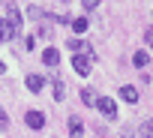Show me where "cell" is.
<instances>
[{
  "label": "cell",
  "mask_w": 153,
  "mask_h": 138,
  "mask_svg": "<svg viewBox=\"0 0 153 138\" xmlns=\"http://www.w3.org/2000/svg\"><path fill=\"white\" fill-rule=\"evenodd\" d=\"M42 60H45V66H57L60 63V51L57 48H45L42 51Z\"/></svg>",
  "instance_id": "obj_5"
},
{
  "label": "cell",
  "mask_w": 153,
  "mask_h": 138,
  "mask_svg": "<svg viewBox=\"0 0 153 138\" xmlns=\"http://www.w3.org/2000/svg\"><path fill=\"white\" fill-rule=\"evenodd\" d=\"M138 132H141L144 138H153V120H144V123L138 126Z\"/></svg>",
  "instance_id": "obj_13"
},
{
  "label": "cell",
  "mask_w": 153,
  "mask_h": 138,
  "mask_svg": "<svg viewBox=\"0 0 153 138\" xmlns=\"http://www.w3.org/2000/svg\"><path fill=\"white\" fill-rule=\"evenodd\" d=\"M81 45H84L81 39H72V42H69V48H72V51H81Z\"/></svg>",
  "instance_id": "obj_16"
},
{
  "label": "cell",
  "mask_w": 153,
  "mask_h": 138,
  "mask_svg": "<svg viewBox=\"0 0 153 138\" xmlns=\"http://www.w3.org/2000/svg\"><path fill=\"white\" fill-rule=\"evenodd\" d=\"M72 69H75L78 75H87V72H90V60H87L84 54H75V57H72Z\"/></svg>",
  "instance_id": "obj_2"
},
{
  "label": "cell",
  "mask_w": 153,
  "mask_h": 138,
  "mask_svg": "<svg viewBox=\"0 0 153 138\" xmlns=\"http://www.w3.org/2000/svg\"><path fill=\"white\" fill-rule=\"evenodd\" d=\"M81 3H84V9H96V6H99V0H81Z\"/></svg>",
  "instance_id": "obj_15"
},
{
  "label": "cell",
  "mask_w": 153,
  "mask_h": 138,
  "mask_svg": "<svg viewBox=\"0 0 153 138\" xmlns=\"http://www.w3.org/2000/svg\"><path fill=\"white\" fill-rule=\"evenodd\" d=\"M96 108H99L105 117H117V105H114V99H108V96H99V99H96Z\"/></svg>",
  "instance_id": "obj_1"
},
{
  "label": "cell",
  "mask_w": 153,
  "mask_h": 138,
  "mask_svg": "<svg viewBox=\"0 0 153 138\" xmlns=\"http://www.w3.org/2000/svg\"><path fill=\"white\" fill-rule=\"evenodd\" d=\"M147 60H150L147 51H135V54H132V63H135V66H147Z\"/></svg>",
  "instance_id": "obj_11"
},
{
  "label": "cell",
  "mask_w": 153,
  "mask_h": 138,
  "mask_svg": "<svg viewBox=\"0 0 153 138\" xmlns=\"http://www.w3.org/2000/svg\"><path fill=\"white\" fill-rule=\"evenodd\" d=\"M15 33H18V27L12 21H0V42H9Z\"/></svg>",
  "instance_id": "obj_4"
},
{
  "label": "cell",
  "mask_w": 153,
  "mask_h": 138,
  "mask_svg": "<svg viewBox=\"0 0 153 138\" xmlns=\"http://www.w3.org/2000/svg\"><path fill=\"white\" fill-rule=\"evenodd\" d=\"M72 30L75 33H87V18H72Z\"/></svg>",
  "instance_id": "obj_10"
},
{
  "label": "cell",
  "mask_w": 153,
  "mask_h": 138,
  "mask_svg": "<svg viewBox=\"0 0 153 138\" xmlns=\"http://www.w3.org/2000/svg\"><path fill=\"white\" fill-rule=\"evenodd\" d=\"M6 126H9V120H6V114H3V108H0V132H3Z\"/></svg>",
  "instance_id": "obj_14"
},
{
  "label": "cell",
  "mask_w": 153,
  "mask_h": 138,
  "mask_svg": "<svg viewBox=\"0 0 153 138\" xmlns=\"http://www.w3.org/2000/svg\"><path fill=\"white\" fill-rule=\"evenodd\" d=\"M81 102H84V105H96V93H93L90 87H84V90H81Z\"/></svg>",
  "instance_id": "obj_9"
},
{
  "label": "cell",
  "mask_w": 153,
  "mask_h": 138,
  "mask_svg": "<svg viewBox=\"0 0 153 138\" xmlns=\"http://www.w3.org/2000/svg\"><path fill=\"white\" fill-rule=\"evenodd\" d=\"M27 90L39 93V90H42V75H27Z\"/></svg>",
  "instance_id": "obj_7"
},
{
  "label": "cell",
  "mask_w": 153,
  "mask_h": 138,
  "mask_svg": "<svg viewBox=\"0 0 153 138\" xmlns=\"http://www.w3.org/2000/svg\"><path fill=\"white\" fill-rule=\"evenodd\" d=\"M69 132H72V138H81L84 126H81V120H78V117H72V120H69Z\"/></svg>",
  "instance_id": "obj_8"
},
{
  "label": "cell",
  "mask_w": 153,
  "mask_h": 138,
  "mask_svg": "<svg viewBox=\"0 0 153 138\" xmlns=\"http://www.w3.org/2000/svg\"><path fill=\"white\" fill-rule=\"evenodd\" d=\"M63 3H69V0H63Z\"/></svg>",
  "instance_id": "obj_18"
},
{
  "label": "cell",
  "mask_w": 153,
  "mask_h": 138,
  "mask_svg": "<svg viewBox=\"0 0 153 138\" xmlns=\"http://www.w3.org/2000/svg\"><path fill=\"white\" fill-rule=\"evenodd\" d=\"M147 45H153V27L147 30Z\"/></svg>",
  "instance_id": "obj_17"
},
{
  "label": "cell",
  "mask_w": 153,
  "mask_h": 138,
  "mask_svg": "<svg viewBox=\"0 0 153 138\" xmlns=\"http://www.w3.org/2000/svg\"><path fill=\"white\" fill-rule=\"evenodd\" d=\"M120 96H123V102H138V87L123 84V87H120Z\"/></svg>",
  "instance_id": "obj_6"
},
{
  "label": "cell",
  "mask_w": 153,
  "mask_h": 138,
  "mask_svg": "<svg viewBox=\"0 0 153 138\" xmlns=\"http://www.w3.org/2000/svg\"><path fill=\"white\" fill-rule=\"evenodd\" d=\"M24 120H27L30 129H42V126H45V114H42V111H27Z\"/></svg>",
  "instance_id": "obj_3"
},
{
  "label": "cell",
  "mask_w": 153,
  "mask_h": 138,
  "mask_svg": "<svg viewBox=\"0 0 153 138\" xmlns=\"http://www.w3.org/2000/svg\"><path fill=\"white\" fill-rule=\"evenodd\" d=\"M54 99H57V102L66 99V87H63V81H54Z\"/></svg>",
  "instance_id": "obj_12"
}]
</instances>
